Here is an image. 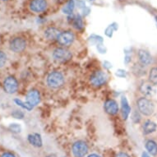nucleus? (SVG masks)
<instances>
[{"mask_svg": "<svg viewBox=\"0 0 157 157\" xmlns=\"http://www.w3.org/2000/svg\"><path fill=\"white\" fill-rule=\"evenodd\" d=\"M46 84L50 89H59L65 84V77L59 71H52L46 77Z\"/></svg>", "mask_w": 157, "mask_h": 157, "instance_id": "obj_1", "label": "nucleus"}, {"mask_svg": "<svg viewBox=\"0 0 157 157\" xmlns=\"http://www.w3.org/2000/svg\"><path fill=\"white\" fill-rule=\"evenodd\" d=\"M52 58L58 63H65L72 59V54L64 47H57L52 52Z\"/></svg>", "mask_w": 157, "mask_h": 157, "instance_id": "obj_2", "label": "nucleus"}, {"mask_svg": "<svg viewBox=\"0 0 157 157\" xmlns=\"http://www.w3.org/2000/svg\"><path fill=\"white\" fill-rule=\"evenodd\" d=\"M136 107L138 112L144 116H151L155 111V105L153 102L147 97H140L136 101Z\"/></svg>", "mask_w": 157, "mask_h": 157, "instance_id": "obj_3", "label": "nucleus"}, {"mask_svg": "<svg viewBox=\"0 0 157 157\" xmlns=\"http://www.w3.org/2000/svg\"><path fill=\"white\" fill-rule=\"evenodd\" d=\"M89 153V145L84 140H77L72 144L71 154L72 157H86Z\"/></svg>", "mask_w": 157, "mask_h": 157, "instance_id": "obj_4", "label": "nucleus"}, {"mask_svg": "<svg viewBox=\"0 0 157 157\" xmlns=\"http://www.w3.org/2000/svg\"><path fill=\"white\" fill-rule=\"evenodd\" d=\"M108 80V76L103 71H96L91 74L90 77V84L95 87H101L106 83Z\"/></svg>", "mask_w": 157, "mask_h": 157, "instance_id": "obj_5", "label": "nucleus"}, {"mask_svg": "<svg viewBox=\"0 0 157 157\" xmlns=\"http://www.w3.org/2000/svg\"><path fill=\"white\" fill-rule=\"evenodd\" d=\"M74 40L75 36L72 31H65L60 33V35L57 39V41L61 47L67 48V47L72 45V43L74 42Z\"/></svg>", "mask_w": 157, "mask_h": 157, "instance_id": "obj_6", "label": "nucleus"}, {"mask_svg": "<svg viewBox=\"0 0 157 157\" xmlns=\"http://www.w3.org/2000/svg\"><path fill=\"white\" fill-rule=\"evenodd\" d=\"M3 89L8 94H15L18 90V82L13 76H8L3 81Z\"/></svg>", "mask_w": 157, "mask_h": 157, "instance_id": "obj_7", "label": "nucleus"}, {"mask_svg": "<svg viewBox=\"0 0 157 157\" xmlns=\"http://www.w3.org/2000/svg\"><path fill=\"white\" fill-rule=\"evenodd\" d=\"M27 43L26 40L21 37H16L11 40L9 43V48L14 53H21L26 48Z\"/></svg>", "mask_w": 157, "mask_h": 157, "instance_id": "obj_8", "label": "nucleus"}, {"mask_svg": "<svg viewBox=\"0 0 157 157\" xmlns=\"http://www.w3.org/2000/svg\"><path fill=\"white\" fill-rule=\"evenodd\" d=\"M26 103H28L31 107L36 106L40 102V93L36 89L30 90L26 94Z\"/></svg>", "mask_w": 157, "mask_h": 157, "instance_id": "obj_9", "label": "nucleus"}, {"mask_svg": "<svg viewBox=\"0 0 157 157\" xmlns=\"http://www.w3.org/2000/svg\"><path fill=\"white\" fill-rule=\"evenodd\" d=\"M139 90L142 95H144L145 96H147V97H151L156 93L155 86L150 82L149 81L142 82L141 85L139 86Z\"/></svg>", "mask_w": 157, "mask_h": 157, "instance_id": "obj_10", "label": "nucleus"}, {"mask_svg": "<svg viewBox=\"0 0 157 157\" xmlns=\"http://www.w3.org/2000/svg\"><path fill=\"white\" fill-rule=\"evenodd\" d=\"M104 109L109 115H116L119 111V104L112 99L107 100L104 104Z\"/></svg>", "mask_w": 157, "mask_h": 157, "instance_id": "obj_11", "label": "nucleus"}, {"mask_svg": "<svg viewBox=\"0 0 157 157\" xmlns=\"http://www.w3.org/2000/svg\"><path fill=\"white\" fill-rule=\"evenodd\" d=\"M139 63L143 67H147L152 63V56L146 49H139L137 53Z\"/></svg>", "mask_w": 157, "mask_h": 157, "instance_id": "obj_12", "label": "nucleus"}, {"mask_svg": "<svg viewBox=\"0 0 157 157\" xmlns=\"http://www.w3.org/2000/svg\"><path fill=\"white\" fill-rule=\"evenodd\" d=\"M48 3L46 0H31L30 3V9L36 13H42L45 11Z\"/></svg>", "mask_w": 157, "mask_h": 157, "instance_id": "obj_13", "label": "nucleus"}, {"mask_svg": "<svg viewBox=\"0 0 157 157\" xmlns=\"http://www.w3.org/2000/svg\"><path fill=\"white\" fill-rule=\"evenodd\" d=\"M29 143L36 148H40L43 146V141H42L41 136L39 133H31L27 136Z\"/></svg>", "mask_w": 157, "mask_h": 157, "instance_id": "obj_14", "label": "nucleus"}, {"mask_svg": "<svg viewBox=\"0 0 157 157\" xmlns=\"http://www.w3.org/2000/svg\"><path fill=\"white\" fill-rule=\"evenodd\" d=\"M157 125L155 122L151 120H147L142 125V132L144 135H149L151 133H153L154 132L156 131Z\"/></svg>", "mask_w": 157, "mask_h": 157, "instance_id": "obj_15", "label": "nucleus"}, {"mask_svg": "<svg viewBox=\"0 0 157 157\" xmlns=\"http://www.w3.org/2000/svg\"><path fill=\"white\" fill-rule=\"evenodd\" d=\"M60 31L55 27H49L44 31V37L48 40H55L60 35Z\"/></svg>", "mask_w": 157, "mask_h": 157, "instance_id": "obj_16", "label": "nucleus"}, {"mask_svg": "<svg viewBox=\"0 0 157 157\" xmlns=\"http://www.w3.org/2000/svg\"><path fill=\"white\" fill-rule=\"evenodd\" d=\"M130 113H131V108L129 106L128 100L126 99V97L123 96L121 99V113L122 116H123V119L126 120L128 118Z\"/></svg>", "mask_w": 157, "mask_h": 157, "instance_id": "obj_17", "label": "nucleus"}, {"mask_svg": "<svg viewBox=\"0 0 157 157\" xmlns=\"http://www.w3.org/2000/svg\"><path fill=\"white\" fill-rule=\"evenodd\" d=\"M145 147L147 152L151 155H157V142L154 140H147L145 143Z\"/></svg>", "mask_w": 157, "mask_h": 157, "instance_id": "obj_18", "label": "nucleus"}, {"mask_svg": "<svg viewBox=\"0 0 157 157\" xmlns=\"http://www.w3.org/2000/svg\"><path fill=\"white\" fill-rule=\"evenodd\" d=\"M72 26L77 30H82L83 28V21L80 15H77L72 17Z\"/></svg>", "mask_w": 157, "mask_h": 157, "instance_id": "obj_19", "label": "nucleus"}, {"mask_svg": "<svg viewBox=\"0 0 157 157\" xmlns=\"http://www.w3.org/2000/svg\"><path fill=\"white\" fill-rule=\"evenodd\" d=\"M75 8V3L73 0H69L67 3H66V5L63 8L62 12L64 14H72L73 10H74Z\"/></svg>", "mask_w": 157, "mask_h": 157, "instance_id": "obj_20", "label": "nucleus"}, {"mask_svg": "<svg viewBox=\"0 0 157 157\" xmlns=\"http://www.w3.org/2000/svg\"><path fill=\"white\" fill-rule=\"evenodd\" d=\"M149 82L154 86H157V67H152L149 72Z\"/></svg>", "mask_w": 157, "mask_h": 157, "instance_id": "obj_21", "label": "nucleus"}, {"mask_svg": "<svg viewBox=\"0 0 157 157\" xmlns=\"http://www.w3.org/2000/svg\"><path fill=\"white\" fill-rule=\"evenodd\" d=\"M8 129L10 130L12 132H14V133H19L21 132V126L17 124H11L8 127Z\"/></svg>", "mask_w": 157, "mask_h": 157, "instance_id": "obj_22", "label": "nucleus"}, {"mask_svg": "<svg viewBox=\"0 0 157 157\" xmlns=\"http://www.w3.org/2000/svg\"><path fill=\"white\" fill-rule=\"evenodd\" d=\"M7 59H8L7 54L2 50H0V67H3L6 64Z\"/></svg>", "mask_w": 157, "mask_h": 157, "instance_id": "obj_23", "label": "nucleus"}, {"mask_svg": "<svg viewBox=\"0 0 157 157\" xmlns=\"http://www.w3.org/2000/svg\"><path fill=\"white\" fill-rule=\"evenodd\" d=\"M15 102L18 105L21 106V107H22L23 109H27L28 111L31 110V109L33 108V107H31L28 103H26H26H24V102H22V101H20V100H15Z\"/></svg>", "mask_w": 157, "mask_h": 157, "instance_id": "obj_24", "label": "nucleus"}, {"mask_svg": "<svg viewBox=\"0 0 157 157\" xmlns=\"http://www.w3.org/2000/svg\"><path fill=\"white\" fill-rule=\"evenodd\" d=\"M12 116L15 119H22L24 118V113L21 110H14L12 113Z\"/></svg>", "mask_w": 157, "mask_h": 157, "instance_id": "obj_25", "label": "nucleus"}, {"mask_svg": "<svg viewBox=\"0 0 157 157\" xmlns=\"http://www.w3.org/2000/svg\"><path fill=\"white\" fill-rule=\"evenodd\" d=\"M114 157H132V156L129 154H128L127 152L120 151V152H118V153L114 155Z\"/></svg>", "mask_w": 157, "mask_h": 157, "instance_id": "obj_26", "label": "nucleus"}, {"mask_svg": "<svg viewBox=\"0 0 157 157\" xmlns=\"http://www.w3.org/2000/svg\"><path fill=\"white\" fill-rule=\"evenodd\" d=\"M0 157H17V156H16L15 155L13 154V153H12V152L5 151L1 155V156Z\"/></svg>", "mask_w": 157, "mask_h": 157, "instance_id": "obj_27", "label": "nucleus"}, {"mask_svg": "<svg viewBox=\"0 0 157 157\" xmlns=\"http://www.w3.org/2000/svg\"><path fill=\"white\" fill-rule=\"evenodd\" d=\"M86 157H103L101 155L98 154V153H95V152H93V153H90L88 154Z\"/></svg>", "mask_w": 157, "mask_h": 157, "instance_id": "obj_28", "label": "nucleus"}, {"mask_svg": "<svg viewBox=\"0 0 157 157\" xmlns=\"http://www.w3.org/2000/svg\"><path fill=\"white\" fill-rule=\"evenodd\" d=\"M142 157H151V156H150V155H149V153H148V152L144 151V152H142Z\"/></svg>", "mask_w": 157, "mask_h": 157, "instance_id": "obj_29", "label": "nucleus"}, {"mask_svg": "<svg viewBox=\"0 0 157 157\" xmlns=\"http://www.w3.org/2000/svg\"><path fill=\"white\" fill-rule=\"evenodd\" d=\"M155 21H156V22H157V16L155 17Z\"/></svg>", "mask_w": 157, "mask_h": 157, "instance_id": "obj_30", "label": "nucleus"}, {"mask_svg": "<svg viewBox=\"0 0 157 157\" xmlns=\"http://www.w3.org/2000/svg\"><path fill=\"white\" fill-rule=\"evenodd\" d=\"M47 157H54V156H52V155H49V156H47Z\"/></svg>", "mask_w": 157, "mask_h": 157, "instance_id": "obj_31", "label": "nucleus"}, {"mask_svg": "<svg viewBox=\"0 0 157 157\" xmlns=\"http://www.w3.org/2000/svg\"><path fill=\"white\" fill-rule=\"evenodd\" d=\"M2 1H7V0H2Z\"/></svg>", "mask_w": 157, "mask_h": 157, "instance_id": "obj_32", "label": "nucleus"}, {"mask_svg": "<svg viewBox=\"0 0 157 157\" xmlns=\"http://www.w3.org/2000/svg\"><path fill=\"white\" fill-rule=\"evenodd\" d=\"M91 1H93V0H91Z\"/></svg>", "mask_w": 157, "mask_h": 157, "instance_id": "obj_33", "label": "nucleus"}]
</instances>
